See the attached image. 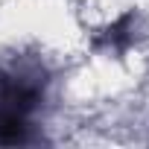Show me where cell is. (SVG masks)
<instances>
[{
    "mask_svg": "<svg viewBox=\"0 0 149 149\" xmlns=\"http://www.w3.org/2000/svg\"><path fill=\"white\" fill-rule=\"evenodd\" d=\"M129 24H132V18H120L114 26H108L105 29V35H102V44H108V47H123L126 41H129Z\"/></svg>",
    "mask_w": 149,
    "mask_h": 149,
    "instance_id": "cell-1",
    "label": "cell"
}]
</instances>
